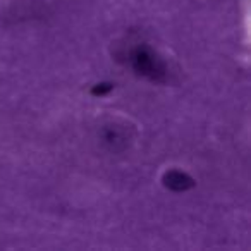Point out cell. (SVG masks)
I'll use <instances>...</instances> for the list:
<instances>
[{
    "instance_id": "obj_1",
    "label": "cell",
    "mask_w": 251,
    "mask_h": 251,
    "mask_svg": "<svg viewBox=\"0 0 251 251\" xmlns=\"http://www.w3.org/2000/svg\"><path fill=\"white\" fill-rule=\"evenodd\" d=\"M133 66L140 74L153 77V79H157L158 76L164 74V66H162V62L150 52V50H145V49H138L136 52L133 53Z\"/></svg>"
}]
</instances>
